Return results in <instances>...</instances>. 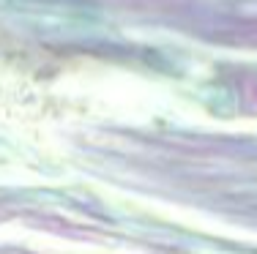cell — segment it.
<instances>
[{
  "instance_id": "1",
  "label": "cell",
  "mask_w": 257,
  "mask_h": 254,
  "mask_svg": "<svg viewBox=\"0 0 257 254\" xmlns=\"http://www.w3.org/2000/svg\"><path fill=\"white\" fill-rule=\"evenodd\" d=\"M28 221H30L33 227H39V229H47V232H55V235H66V238H79V240H85V238H96V235L90 232V229L77 227L74 221L60 219V216L41 213V216H28Z\"/></svg>"
}]
</instances>
